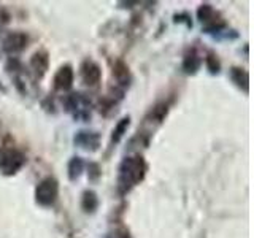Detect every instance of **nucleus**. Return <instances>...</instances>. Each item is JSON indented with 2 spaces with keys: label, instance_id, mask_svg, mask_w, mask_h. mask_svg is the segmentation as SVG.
<instances>
[{
  "label": "nucleus",
  "instance_id": "1",
  "mask_svg": "<svg viewBox=\"0 0 254 238\" xmlns=\"http://www.w3.org/2000/svg\"><path fill=\"white\" fill-rule=\"evenodd\" d=\"M146 172H148V165L143 156L133 154L124 157L118 169V181H116L118 192L121 195L130 192L135 186H138L145 179Z\"/></svg>",
  "mask_w": 254,
  "mask_h": 238
},
{
  "label": "nucleus",
  "instance_id": "2",
  "mask_svg": "<svg viewBox=\"0 0 254 238\" xmlns=\"http://www.w3.org/2000/svg\"><path fill=\"white\" fill-rule=\"evenodd\" d=\"M26 165V156L22 151L13 146L0 148V173L5 177H13Z\"/></svg>",
  "mask_w": 254,
  "mask_h": 238
},
{
  "label": "nucleus",
  "instance_id": "3",
  "mask_svg": "<svg viewBox=\"0 0 254 238\" xmlns=\"http://www.w3.org/2000/svg\"><path fill=\"white\" fill-rule=\"evenodd\" d=\"M65 110L73 116L75 121H89L92 115V107L91 100L81 92H73L65 97L64 100Z\"/></svg>",
  "mask_w": 254,
  "mask_h": 238
},
{
  "label": "nucleus",
  "instance_id": "4",
  "mask_svg": "<svg viewBox=\"0 0 254 238\" xmlns=\"http://www.w3.org/2000/svg\"><path fill=\"white\" fill-rule=\"evenodd\" d=\"M59 197V182L54 177H46L35 187V202L40 206H53Z\"/></svg>",
  "mask_w": 254,
  "mask_h": 238
},
{
  "label": "nucleus",
  "instance_id": "5",
  "mask_svg": "<svg viewBox=\"0 0 254 238\" xmlns=\"http://www.w3.org/2000/svg\"><path fill=\"white\" fill-rule=\"evenodd\" d=\"M27 43H29V37H27L26 32L14 30V32H10V34L5 37L2 48L6 54L13 56V54H18V53L26 50Z\"/></svg>",
  "mask_w": 254,
  "mask_h": 238
},
{
  "label": "nucleus",
  "instance_id": "6",
  "mask_svg": "<svg viewBox=\"0 0 254 238\" xmlns=\"http://www.w3.org/2000/svg\"><path fill=\"white\" fill-rule=\"evenodd\" d=\"M79 75H81V79L86 86L95 87L102 79V68L97 62L86 59L79 67Z\"/></svg>",
  "mask_w": 254,
  "mask_h": 238
},
{
  "label": "nucleus",
  "instance_id": "7",
  "mask_svg": "<svg viewBox=\"0 0 254 238\" xmlns=\"http://www.w3.org/2000/svg\"><path fill=\"white\" fill-rule=\"evenodd\" d=\"M73 81H75V71H73V67L70 65V63H65V65L59 67V70L56 71L54 75V79H53V86L56 91H68L71 89V86H73Z\"/></svg>",
  "mask_w": 254,
  "mask_h": 238
},
{
  "label": "nucleus",
  "instance_id": "8",
  "mask_svg": "<svg viewBox=\"0 0 254 238\" xmlns=\"http://www.w3.org/2000/svg\"><path fill=\"white\" fill-rule=\"evenodd\" d=\"M29 67H30V71L34 73V76L37 79H42L46 75L48 68H50V56H48V53L43 50L34 53L30 58Z\"/></svg>",
  "mask_w": 254,
  "mask_h": 238
},
{
  "label": "nucleus",
  "instance_id": "9",
  "mask_svg": "<svg viewBox=\"0 0 254 238\" xmlns=\"http://www.w3.org/2000/svg\"><path fill=\"white\" fill-rule=\"evenodd\" d=\"M73 141L78 148H83L86 151H97L100 148V133L89 132V130H79L75 135Z\"/></svg>",
  "mask_w": 254,
  "mask_h": 238
},
{
  "label": "nucleus",
  "instance_id": "10",
  "mask_svg": "<svg viewBox=\"0 0 254 238\" xmlns=\"http://www.w3.org/2000/svg\"><path fill=\"white\" fill-rule=\"evenodd\" d=\"M113 76L118 81V86L119 89H126V87H129L130 84V70L127 67V63L124 60H116L115 65H113Z\"/></svg>",
  "mask_w": 254,
  "mask_h": 238
},
{
  "label": "nucleus",
  "instance_id": "11",
  "mask_svg": "<svg viewBox=\"0 0 254 238\" xmlns=\"http://www.w3.org/2000/svg\"><path fill=\"white\" fill-rule=\"evenodd\" d=\"M202 62H203V59L200 58V54H198L195 50H189L185 54V59H183V70L189 75H194L198 71V68L202 67Z\"/></svg>",
  "mask_w": 254,
  "mask_h": 238
},
{
  "label": "nucleus",
  "instance_id": "12",
  "mask_svg": "<svg viewBox=\"0 0 254 238\" xmlns=\"http://www.w3.org/2000/svg\"><path fill=\"white\" fill-rule=\"evenodd\" d=\"M230 75V79L235 83L237 87H240V89H243L245 94H248L250 91V75L248 71H246L245 68L242 67H232L229 71Z\"/></svg>",
  "mask_w": 254,
  "mask_h": 238
},
{
  "label": "nucleus",
  "instance_id": "13",
  "mask_svg": "<svg viewBox=\"0 0 254 238\" xmlns=\"http://www.w3.org/2000/svg\"><path fill=\"white\" fill-rule=\"evenodd\" d=\"M218 18H219L218 13L214 11V8L210 3H202L200 6H198V10H197V19L200 21L203 26H208L210 22H213L214 19H218Z\"/></svg>",
  "mask_w": 254,
  "mask_h": 238
},
{
  "label": "nucleus",
  "instance_id": "14",
  "mask_svg": "<svg viewBox=\"0 0 254 238\" xmlns=\"http://www.w3.org/2000/svg\"><path fill=\"white\" fill-rule=\"evenodd\" d=\"M99 197L94 190H84L83 197H81V208L84 213H94L95 210L99 208Z\"/></svg>",
  "mask_w": 254,
  "mask_h": 238
},
{
  "label": "nucleus",
  "instance_id": "15",
  "mask_svg": "<svg viewBox=\"0 0 254 238\" xmlns=\"http://www.w3.org/2000/svg\"><path fill=\"white\" fill-rule=\"evenodd\" d=\"M84 172V161L81 157H71L67 165V175L70 181H76Z\"/></svg>",
  "mask_w": 254,
  "mask_h": 238
},
{
  "label": "nucleus",
  "instance_id": "16",
  "mask_svg": "<svg viewBox=\"0 0 254 238\" xmlns=\"http://www.w3.org/2000/svg\"><path fill=\"white\" fill-rule=\"evenodd\" d=\"M129 125H130V116H124L113 129V133H111V145H118V143L123 140L127 129H129Z\"/></svg>",
  "mask_w": 254,
  "mask_h": 238
},
{
  "label": "nucleus",
  "instance_id": "17",
  "mask_svg": "<svg viewBox=\"0 0 254 238\" xmlns=\"http://www.w3.org/2000/svg\"><path fill=\"white\" fill-rule=\"evenodd\" d=\"M205 65H206V68L210 70V73H213V75L219 73V70H221V62L218 59V56L214 54L213 51L206 53V56H205Z\"/></svg>",
  "mask_w": 254,
  "mask_h": 238
},
{
  "label": "nucleus",
  "instance_id": "18",
  "mask_svg": "<svg viewBox=\"0 0 254 238\" xmlns=\"http://www.w3.org/2000/svg\"><path fill=\"white\" fill-rule=\"evenodd\" d=\"M100 177H102V169H100V165H99L97 162L87 164V178H89V181L95 182V181H99Z\"/></svg>",
  "mask_w": 254,
  "mask_h": 238
},
{
  "label": "nucleus",
  "instance_id": "19",
  "mask_svg": "<svg viewBox=\"0 0 254 238\" xmlns=\"http://www.w3.org/2000/svg\"><path fill=\"white\" fill-rule=\"evenodd\" d=\"M105 238H130V235L126 229H118L113 234H108Z\"/></svg>",
  "mask_w": 254,
  "mask_h": 238
},
{
  "label": "nucleus",
  "instance_id": "20",
  "mask_svg": "<svg viewBox=\"0 0 254 238\" xmlns=\"http://www.w3.org/2000/svg\"><path fill=\"white\" fill-rule=\"evenodd\" d=\"M175 22H186L188 27H192V22H190L189 14L183 13V14H175Z\"/></svg>",
  "mask_w": 254,
  "mask_h": 238
},
{
  "label": "nucleus",
  "instance_id": "21",
  "mask_svg": "<svg viewBox=\"0 0 254 238\" xmlns=\"http://www.w3.org/2000/svg\"><path fill=\"white\" fill-rule=\"evenodd\" d=\"M0 22L2 24H8L10 22V14H8L3 8H0Z\"/></svg>",
  "mask_w": 254,
  "mask_h": 238
},
{
  "label": "nucleus",
  "instance_id": "22",
  "mask_svg": "<svg viewBox=\"0 0 254 238\" xmlns=\"http://www.w3.org/2000/svg\"><path fill=\"white\" fill-rule=\"evenodd\" d=\"M0 91H3V92H5V87H3L2 84H0Z\"/></svg>",
  "mask_w": 254,
  "mask_h": 238
}]
</instances>
